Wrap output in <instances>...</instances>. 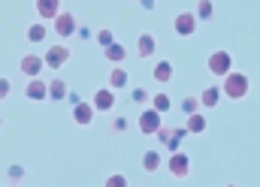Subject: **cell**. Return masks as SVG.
<instances>
[{
  "instance_id": "cell-1",
  "label": "cell",
  "mask_w": 260,
  "mask_h": 187,
  "mask_svg": "<svg viewBox=\"0 0 260 187\" xmlns=\"http://www.w3.org/2000/svg\"><path fill=\"white\" fill-rule=\"evenodd\" d=\"M251 94V79L245 72H227L221 79V97H230V100H242Z\"/></svg>"
},
{
  "instance_id": "cell-2",
  "label": "cell",
  "mask_w": 260,
  "mask_h": 187,
  "mask_svg": "<svg viewBox=\"0 0 260 187\" xmlns=\"http://www.w3.org/2000/svg\"><path fill=\"white\" fill-rule=\"evenodd\" d=\"M206 66H209V72H215V76H227V72H233V55L230 52H224V49H218V52H212L209 55V61H206Z\"/></svg>"
},
{
  "instance_id": "cell-3",
  "label": "cell",
  "mask_w": 260,
  "mask_h": 187,
  "mask_svg": "<svg viewBox=\"0 0 260 187\" xmlns=\"http://www.w3.org/2000/svg\"><path fill=\"white\" fill-rule=\"evenodd\" d=\"M164 124V118H160V112H154L151 106H145L142 112H139V133L142 136H154L157 130Z\"/></svg>"
},
{
  "instance_id": "cell-4",
  "label": "cell",
  "mask_w": 260,
  "mask_h": 187,
  "mask_svg": "<svg viewBox=\"0 0 260 187\" xmlns=\"http://www.w3.org/2000/svg\"><path fill=\"white\" fill-rule=\"evenodd\" d=\"M167 166H170V175H173V178H188V175H191V160H188L185 151H173Z\"/></svg>"
},
{
  "instance_id": "cell-5",
  "label": "cell",
  "mask_w": 260,
  "mask_h": 187,
  "mask_svg": "<svg viewBox=\"0 0 260 187\" xmlns=\"http://www.w3.org/2000/svg\"><path fill=\"white\" fill-rule=\"evenodd\" d=\"M52 21H55V33H58L61 40L73 36V33L79 30V24H76V15H73V12H64V9H61V12H58Z\"/></svg>"
},
{
  "instance_id": "cell-6",
  "label": "cell",
  "mask_w": 260,
  "mask_h": 187,
  "mask_svg": "<svg viewBox=\"0 0 260 187\" xmlns=\"http://www.w3.org/2000/svg\"><path fill=\"white\" fill-rule=\"evenodd\" d=\"M197 24H200V21H197L194 12H179V15H176V21H173V27H176V33H179V36H194Z\"/></svg>"
},
{
  "instance_id": "cell-7",
  "label": "cell",
  "mask_w": 260,
  "mask_h": 187,
  "mask_svg": "<svg viewBox=\"0 0 260 187\" xmlns=\"http://www.w3.org/2000/svg\"><path fill=\"white\" fill-rule=\"evenodd\" d=\"M91 106H94V112H112V109H115V91H109V88L94 91Z\"/></svg>"
},
{
  "instance_id": "cell-8",
  "label": "cell",
  "mask_w": 260,
  "mask_h": 187,
  "mask_svg": "<svg viewBox=\"0 0 260 187\" xmlns=\"http://www.w3.org/2000/svg\"><path fill=\"white\" fill-rule=\"evenodd\" d=\"M67 61H70V49H67V46H52V49L46 52V58H43V63H46L49 69H61Z\"/></svg>"
},
{
  "instance_id": "cell-9",
  "label": "cell",
  "mask_w": 260,
  "mask_h": 187,
  "mask_svg": "<svg viewBox=\"0 0 260 187\" xmlns=\"http://www.w3.org/2000/svg\"><path fill=\"white\" fill-rule=\"evenodd\" d=\"M43 66H46V63H43V58H40V55H24V58H21V63H18V69H21L27 79H40Z\"/></svg>"
},
{
  "instance_id": "cell-10",
  "label": "cell",
  "mask_w": 260,
  "mask_h": 187,
  "mask_svg": "<svg viewBox=\"0 0 260 187\" xmlns=\"http://www.w3.org/2000/svg\"><path fill=\"white\" fill-rule=\"evenodd\" d=\"M73 121L79 127H88L94 121V106H91V103H82V100L73 103Z\"/></svg>"
},
{
  "instance_id": "cell-11",
  "label": "cell",
  "mask_w": 260,
  "mask_h": 187,
  "mask_svg": "<svg viewBox=\"0 0 260 187\" xmlns=\"http://www.w3.org/2000/svg\"><path fill=\"white\" fill-rule=\"evenodd\" d=\"M24 97H27V100H34V103L49 100V94H46V82H43V79H30V82H27V88H24Z\"/></svg>"
},
{
  "instance_id": "cell-12",
  "label": "cell",
  "mask_w": 260,
  "mask_h": 187,
  "mask_svg": "<svg viewBox=\"0 0 260 187\" xmlns=\"http://www.w3.org/2000/svg\"><path fill=\"white\" fill-rule=\"evenodd\" d=\"M58 12H61V0H37V15H40V18L52 21Z\"/></svg>"
},
{
  "instance_id": "cell-13",
  "label": "cell",
  "mask_w": 260,
  "mask_h": 187,
  "mask_svg": "<svg viewBox=\"0 0 260 187\" xmlns=\"http://www.w3.org/2000/svg\"><path fill=\"white\" fill-rule=\"evenodd\" d=\"M197 100H200V106H203V109H215V106L221 103V88H215V85H212V88H206Z\"/></svg>"
},
{
  "instance_id": "cell-14",
  "label": "cell",
  "mask_w": 260,
  "mask_h": 187,
  "mask_svg": "<svg viewBox=\"0 0 260 187\" xmlns=\"http://www.w3.org/2000/svg\"><path fill=\"white\" fill-rule=\"evenodd\" d=\"M46 94H49V100H67L70 88H67L64 79H52V82L46 85Z\"/></svg>"
},
{
  "instance_id": "cell-15",
  "label": "cell",
  "mask_w": 260,
  "mask_h": 187,
  "mask_svg": "<svg viewBox=\"0 0 260 187\" xmlns=\"http://www.w3.org/2000/svg\"><path fill=\"white\" fill-rule=\"evenodd\" d=\"M136 46H139V49H136L139 58H151V55H154V46H157V43H154V33H139V43H136Z\"/></svg>"
},
{
  "instance_id": "cell-16",
  "label": "cell",
  "mask_w": 260,
  "mask_h": 187,
  "mask_svg": "<svg viewBox=\"0 0 260 187\" xmlns=\"http://www.w3.org/2000/svg\"><path fill=\"white\" fill-rule=\"evenodd\" d=\"M103 58H106V61H112V63H121L124 58H127V49H124L121 43H112V46H106V49H103Z\"/></svg>"
},
{
  "instance_id": "cell-17",
  "label": "cell",
  "mask_w": 260,
  "mask_h": 187,
  "mask_svg": "<svg viewBox=\"0 0 260 187\" xmlns=\"http://www.w3.org/2000/svg\"><path fill=\"white\" fill-rule=\"evenodd\" d=\"M206 127H209V121L203 118V112L188 115V121H185V130H188V133H206Z\"/></svg>"
},
{
  "instance_id": "cell-18",
  "label": "cell",
  "mask_w": 260,
  "mask_h": 187,
  "mask_svg": "<svg viewBox=\"0 0 260 187\" xmlns=\"http://www.w3.org/2000/svg\"><path fill=\"white\" fill-rule=\"evenodd\" d=\"M154 79H157L160 85L173 82V63H170V61H157V63H154Z\"/></svg>"
},
{
  "instance_id": "cell-19",
  "label": "cell",
  "mask_w": 260,
  "mask_h": 187,
  "mask_svg": "<svg viewBox=\"0 0 260 187\" xmlns=\"http://www.w3.org/2000/svg\"><path fill=\"white\" fill-rule=\"evenodd\" d=\"M185 136H188V130H185V127H173L164 145H167L170 151H179V145H182V139H185Z\"/></svg>"
},
{
  "instance_id": "cell-20",
  "label": "cell",
  "mask_w": 260,
  "mask_h": 187,
  "mask_svg": "<svg viewBox=\"0 0 260 187\" xmlns=\"http://www.w3.org/2000/svg\"><path fill=\"white\" fill-rule=\"evenodd\" d=\"M127 88V69H112L109 72V91H121Z\"/></svg>"
},
{
  "instance_id": "cell-21",
  "label": "cell",
  "mask_w": 260,
  "mask_h": 187,
  "mask_svg": "<svg viewBox=\"0 0 260 187\" xmlns=\"http://www.w3.org/2000/svg\"><path fill=\"white\" fill-rule=\"evenodd\" d=\"M160 163H164V160H160L157 151H145V154H142V169H145V172H157Z\"/></svg>"
},
{
  "instance_id": "cell-22",
  "label": "cell",
  "mask_w": 260,
  "mask_h": 187,
  "mask_svg": "<svg viewBox=\"0 0 260 187\" xmlns=\"http://www.w3.org/2000/svg\"><path fill=\"white\" fill-rule=\"evenodd\" d=\"M194 15H197V21H212V15H215V3H212V0H200Z\"/></svg>"
},
{
  "instance_id": "cell-23",
  "label": "cell",
  "mask_w": 260,
  "mask_h": 187,
  "mask_svg": "<svg viewBox=\"0 0 260 187\" xmlns=\"http://www.w3.org/2000/svg\"><path fill=\"white\" fill-rule=\"evenodd\" d=\"M148 103H151V109H154V112H160V115H164V112H170V106H173V100H170L167 94H151V100H148Z\"/></svg>"
},
{
  "instance_id": "cell-24",
  "label": "cell",
  "mask_w": 260,
  "mask_h": 187,
  "mask_svg": "<svg viewBox=\"0 0 260 187\" xmlns=\"http://www.w3.org/2000/svg\"><path fill=\"white\" fill-rule=\"evenodd\" d=\"M46 33H49V30H46V24H40V21H34V24L27 27V40H30V43H43Z\"/></svg>"
},
{
  "instance_id": "cell-25",
  "label": "cell",
  "mask_w": 260,
  "mask_h": 187,
  "mask_svg": "<svg viewBox=\"0 0 260 187\" xmlns=\"http://www.w3.org/2000/svg\"><path fill=\"white\" fill-rule=\"evenodd\" d=\"M179 109H182V112H185V118H188V115L200 112V100H197V97H185V100L179 103Z\"/></svg>"
},
{
  "instance_id": "cell-26",
  "label": "cell",
  "mask_w": 260,
  "mask_h": 187,
  "mask_svg": "<svg viewBox=\"0 0 260 187\" xmlns=\"http://www.w3.org/2000/svg\"><path fill=\"white\" fill-rule=\"evenodd\" d=\"M6 175H9V187H12V184H18V181L24 178V169H21L18 163H12V166L6 169Z\"/></svg>"
},
{
  "instance_id": "cell-27",
  "label": "cell",
  "mask_w": 260,
  "mask_h": 187,
  "mask_svg": "<svg viewBox=\"0 0 260 187\" xmlns=\"http://www.w3.org/2000/svg\"><path fill=\"white\" fill-rule=\"evenodd\" d=\"M148 100H151V94H148L145 88H133V103H139V106H148Z\"/></svg>"
},
{
  "instance_id": "cell-28",
  "label": "cell",
  "mask_w": 260,
  "mask_h": 187,
  "mask_svg": "<svg viewBox=\"0 0 260 187\" xmlns=\"http://www.w3.org/2000/svg\"><path fill=\"white\" fill-rule=\"evenodd\" d=\"M97 43H100V49H106V46H112V43H115V36H112V30H100V33H97Z\"/></svg>"
},
{
  "instance_id": "cell-29",
  "label": "cell",
  "mask_w": 260,
  "mask_h": 187,
  "mask_svg": "<svg viewBox=\"0 0 260 187\" xmlns=\"http://www.w3.org/2000/svg\"><path fill=\"white\" fill-rule=\"evenodd\" d=\"M106 187H130V184H127V178H124V175H118V172H115V175H109V178H106Z\"/></svg>"
},
{
  "instance_id": "cell-30",
  "label": "cell",
  "mask_w": 260,
  "mask_h": 187,
  "mask_svg": "<svg viewBox=\"0 0 260 187\" xmlns=\"http://www.w3.org/2000/svg\"><path fill=\"white\" fill-rule=\"evenodd\" d=\"M9 91H12V82H9V79H0V100H6Z\"/></svg>"
},
{
  "instance_id": "cell-31",
  "label": "cell",
  "mask_w": 260,
  "mask_h": 187,
  "mask_svg": "<svg viewBox=\"0 0 260 187\" xmlns=\"http://www.w3.org/2000/svg\"><path fill=\"white\" fill-rule=\"evenodd\" d=\"M142 3V9H154V0H139Z\"/></svg>"
},
{
  "instance_id": "cell-32",
  "label": "cell",
  "mask_w": 260,
  "mask_h": 187,
  "mask_svg": "<svg viewBox=\"0 0 260 187\" xmlns=\"http://www.w3.org/2000/svg\"><path fill=\"white\" fill-rule=\"evenodd\" d=\"M0 127H3V115H0Z\"/></svg>"
},
{
  "instance_id": "cell-33",
  "label": "cell",
  "mask_w": 260,
  "mask_h": 187,
  "mask_svg": "<svg viewBox=\"0 0 260 187\" xmlns=\"http://www.w3.org/2000/svg\"><path fill=\"white\" fill-rule=\"evenodd\" d=\"M227 187H236V184H227Z\"/></svg>"
},
{
  "instance_id": "cell-34",
  "label": "cell",
  "mask_w": 260,
  "mask_h": 187,
  "mask_svg": "<svg viewBox=\"0 0 260 187\" xmlns=\"http://www.w3.org/2000/svg\"><path fill=\"white\" fill-rule=\"evenodd\" d=\"M0 187H6V184H0Z\"/></svg>"
}]
</instances>
